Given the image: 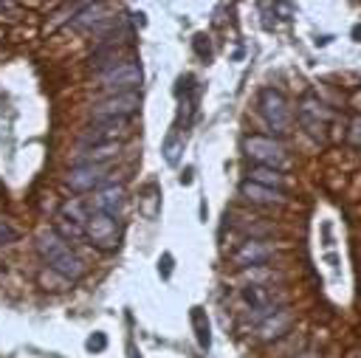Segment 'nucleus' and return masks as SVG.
Instances as JSON below:
<instances>
[{
  "instance_id": "f257e3e1",
  "label": "nucleus",
  "mask_w": 361,
  "mask_h": 358,
  "mask_svg": "<svg viewBox=\"0 0 361 358\" xmlns=\"http://www.w3.org/2000/svg\"><path fill=\"white\" fill-rule=\"evenodd\" d=\"M37 254L45 259V268H51L54 273L65 276L68 282H76V279L85 273L82 257H76V254L71 251V245H68L54 228L37 234Z\"/></svg>"
},
{
  "instance_id": "f03ea898",
  "label": "nucleus",
  "mask_w": 361,
  "mask_h": 358,
  "mask_svg": "<svg viewBox=\"0 0 361 358\" xmlns=\"http://www.w3.org/2000/svg\"><path fill=\"white\" fill-rule=\"evenodd\" d=\"M243 149L251 161H257V166H265V169H288L290 166V158H288V149L279 138H271V135H248L243 141Z\"/></svg>"
},
{
  "instance_id": "7ed1b4c3",
  "label": "nucleus",
  "mask_w": 361,
  "mask_h": 358,
  "mask_svg": "<svg viewBox=\"0 0 361 358\" xmlns=\"http://www.w3.org/2000/svg\"><path fill=\"white\" fill-rule=\"evenodd\" d=\"M141 79H144L141 76V65L133 62V59H124V62H118V65H113V68L99 73V87L110 90V96L113 93H135Z\"/></svg>"
},
{
  "instance_id": "20e7f679",
  "label": "nucleus",
  "mask_w": 361,
  "mask_h": 358,
  "mask_svg": "<svg viewBox=\"0 0 361 358\" xmlns=\"http://www.w3.org/2000/svg\"><path fill=\"white\" fill-rule=\"evenodd\" d=\"M259 113H262L265 124H268L276 135L288 132L290 107H288V99H285L279 90H274V87H262V90H259Z\"/></svg>"
},
{
  "instance_id": "39448f33",
  "label": "nucleus",
  "mask_w": 361,
  "mask_h": 358,
  "mask_svg": "<svg viewBox=\"0 0 361 358\" xmlns=\"http://www.w3.org/2000/svg\"><path fill=\"white\" fill-rule=\"evenodd\" d=\"M138 107H141L138 93H113V96L96 101L90 107V116H93V121H99V118H130Z\"/></svg>"
},
{
  "instance_id": "423d86ee",
  "label": "nucleus",
  "mask_w": 361,
  "mask_h": 358,
  "mask_svg": "<svg viewBox=\"0 0 361 358\" xmlns=\"http://www.w3.org/2000/svg\"><path fill=\"white\" fill-rule=\"evenodd\" d=\"M85 234H87V240H90L96 248L113 251V248L118 245V220H113V217H107V214H102V211L93 209L90 217H87Z\"/></svg>"
},
{
  "instance_id": "0eeeda50",
  "label": "nucleus",
  "mask_w": 361,
  "mask_h": 358,
  "mask_svg": "<svg viewBox=\"0 0 361 358\" xmlns=\"http://www.w3.org/2000/svg\"><path fill=\"white\" fill-rule=\"evenodd\" d=\"M130 118H99L82 132V147H99V144H116V138L127 135Z\"/></svg>"
},
{
  "instance_id": "6e6552de",
  "label": "nucleus",
  "mask_w": 361,
  "mask_h": 358,
  "mask_svg": "<svg viewBox=\"0 0 361 358\" xmlns=\"http://www.w3.org/2000/svg\"><path fill=\"white\" fill-rule=\"evenodd\" d=\"M107 178H110V172L104 163H76L65 175V183L73 192H93V189H102Z\"/></svg>"
},
{
  "instance_id": "1a4fd4ad",
  "label": "nucleus",
  "mask_w": 361,
  "mask_h": 358,
  "mask_svg": "<svg viewBox=\"0 0 361 358\" xmlns=\"http://www.w3.org/2000/svg\"><path fill=\"white\" fill-rule=\"evenodd\" d=\"M333 118V110H327L316 96H305L299 104V124L313 135V138H324V127Z\"/></svg>"
},
{
  "instance_id": "9d476101",
  "label": "nucleus",
  "mask_w": 361,
  "mask_h": 358,
  "mask_svg": "<svg viewBox=\"0 0 361 358\" xmlns=\"http://www.w3.org/2000/svg\"><path fill=\"white\" fill-rule=\"evenodd\" d=\"M293 324V313L290 307H276L268 319H262L257 324V338L259 341H274V338H282Z\"/></svg>"
},
{
  "instance_id": "9b49d317",
  "label": "nucleus",
  "mask_w": 361,
  "mask_h": 358,
  "mask_svg": "<svg viewBox=\"0 0 361 358\" xmlns=\"http://www.w3.org/2000/svg\"><path fill=\"white\" fill-rule=\"evenodd\" d=\"M93 206H96V211H102V214L116 220L124 211V186H118V183L102 186L96 192V197H93Z\"/></svg>"
},
{
  "instance_id": "f8f14e48",
  "label": "nucleus",
  "mask_w": 361,
  "mask_h": 358,
  "mask_svg": "<svg viewBox=\"0 0 361 358\" xmlns=\"http://www.w3.org/2000/svg\"><path fill=\"white\" fill-rule=\"evenodd\" d=\"M274 257V245L271 242H265V240H245L237 251H234V259L240 262V265H262V262H268Z\"/></svg>"
},
{
  "instance_id": "ddd939ff",
  "label": "nucleus",
  "mask_w": 361,
  "mask_h": 358,
  "mask_svg": "<svg viewBox=\"0 0 361 358\" xmlns=\"http://www.w3.org/2000/svg\"><path fill=\"white\" fill-rule=\"evenodd\" d=\"M243 302L251 310H271V307H282V296H274V288L268 285H245L243 288Z\"/></svg>"
},
{
  "instance_id": "4468645a",
  "label": "nucleus",
  "mask_w": 361,
  "mask_h": 358,
  "mask_svg": "<svg viewBox=\"0 0 361 358\" xmlns=\"http://www.w3.org/2000/svg\"><path fill=\"white\" fill-rule=\"evenodd\" d=\"M104 11H107V6H102V3H96V6H79L76 8V14L71 17V25L73 28H93V25H104Z\"/></svg>"
},
{
  "instance_id": "2eb2a0df",
  "label": "nucleus",
  "mask_w": 361,
  "mask_h": 358,
  "mask_svg": "<svg viewBox=\"0 0 361 358\" xmlns=\"http://www.w3.org/2000/svg\"><path fill=\"white\" fill-rule=\"evenodd\" d=\"M240 195L248 197V200H254V203H285V195L282 192L268 189V186H259V183H251V180H245L240 186Z\"/></svg>"
},
{
  "instance_id": "dca6fc26",
  "label": "nucleus",
  "mask_w": 361,
  "mask_h": 358,
  "mask_svg": "<svg viewBox=\"0 0 361 358\" xmlns=\"http://www.w3.org/2000/svg\"><path fill=\"white\" fill-rule=\"evenodd\" d=\"M118 144H99V147H87L85 152H79V163H104L110 158L118 155Z\"/></svg>"
},
{
  "instance_id": "f3484780",
  "label": "nucleus",
  "mask_w": 361,
  "mask_h": 358,
  "mask_svg": "<svg viewBox=\"0 0 361 358\" xmlns=\"http://www.w3.org/2000/svg\"><path fill=\"white\" fill-rule=\"evenodd\" d=\"M90 211H93V209H87V206L82 203V197H71V200L62 203V220H71V223H76V226H82V228L87 226Z\"/></svg>"
},
{
  "instance_id": "a211bd4d",
  "label": "nucleus",
  "mask_w": 361,
  "mask_h": 358,
  "mask_svg": "<svg viewBox=\"0 0 361 358\" xmlns=\"http://www.w3.org/2000/svg\"><path fill=\"white\" fill-rule=\"evenodd\" d=\"M248 180H251V183H259V186H268V189H276V192H282V186H285L282 172L265 169V166H254V169L248 172Z\"/></svg>"
},
{
  "instance_id": "6ab92c4d",
  "label": "nucleus",
  "mask_w": 361,
  "mask_h": 358,
  "mask_svg": "<svg viewBox=\"0 0 361 358\" xmlns=\"http://www.w3.org/2000/svg\"><path fill=\"white\" fill-rule=\"evenodd\" d=\"M192 324H195L197 344H200L203 350H209V344H212V335H209V319H206V313H203L200 307H195V310H192Z\"/></svg>"
},
{
  "instance_id": "aec40b11",
  "label": "nucleus",
  "mask_w": 361,
  "mask_h": 358,
  "mask_svg": "<svg viewBox=\"0 0 361 358\" xmlns=\"http://www.w3.org/2000/svg\"><path fill=\"white\" fill-rule=\"evenodd\" d=\"M65 242H68V237L71 240H79V237H85V228L82 226H76V223H71V220H59L56 223V228H54Z\"/></svg>"
},
{
  "instance_id": "412c9836",
  "label": "nucleus",
  "mask_w": 361,
  "mask_h": 358,
  "mask_svg": "<svg viewBox=\"0 0 361 358\" xmlns=\"http://www.w3.org/2000/svg\"><path fill=\"white\" fill-rule=\"evenodd\" d=\"M39 285H42L45 290H48V288H51V290H62V288L68 285V279H65V276H59V273H54L51 268H45V271L39 273Z\"/></svg>"
},
{
  "instance_id": "4be33fe9",
  "label": "nucleus",
  "mask_w": 361,
  "mask_h": 358,
  "mask_svg": "<svg viewBox=\"0 0 361 358\" xmlns=\"http://www.w3.org/2000/svg\"><path fill=\"white\" fill-rule=\"evenodd\" d=\"M17 240V228L6 220V217H0V245H8V242H14Z\"/></svg>"
},
{
  "instance_id": "5701e85b",
  "label": "nucleus",
  "mask_w": 361,
  "mask_h": 358,
  "mask_svg": "<svg viewBox=\"0 0 361 358\" xmlns=\"http://www.w3.org/2000/svg\"><path fill=\"white\" fill-rule=\"evenodd\" d=\"M90 352H102L104 347H107V335L104 333H93L90 338H87V344H85Z\"/></svg>"
},
{
  "instance_id": "b1692460",
  "label": "nucleus",
  "mask_w": 361,
  "mask_h": 358,
  "mask_svg": "<svg viewBox=\"0 0 361 358\" xmlns=\"http://www.w3.org/2000/svg\"><path fill=\"white\" fill-rule=\"evenodd\" d=\"M164 155H166V161H169V163H175V161H178V138H175V135H169V138L164 141Z\"/></svg>"
},
{
  "instance_id": "393cba45",
  "label": "nucleus",
  "mask_w": 361,
  "mask_h": 358,
  "mask_svg": "<svg viewBox=\"0 0 361 358\" xmlns=\"http://www.w3.org/2000/svg\"><path fill=\"white\" fill-rule=\"evenodd\" d=\"M195 51L200 54V59H209V56H212V48H209V37L197 34V37H195Z\"/></svg>"
},
{
  "instance_id": "a878e982",
  "label": "nucleus",
  "mask_w": 361,
  "mask_h": 358,
  "mask_svg": "<svg viewBox=\"0 0 361 358\" xmlns=\"http://www.w3.org/2000/svg\"><path fill=\"white\" fill-rule=\"evenodd\" d=\"M243 276H245V279H282L279 273H274V271H265V268H259V271H245Z\"/></svg>"
},
{
  "instance_id": "bb28decb",
  "label": "nucleus",
  "mask_w": 361,
  "mask_h": 358,
  "mask_svg": "<svg viewBox=\"0 0 361 358\" xmlns=\"http://www.w3.org/2000/svg\"><path fill=\"white\" fill-rule=\"evenodd\" d=\"M350 144L361 147V116L353 118V124H350Z\"/></svg>"
},
{
  "instance_id": "cd10ccee",
  "label": "nucleus",
  "mask_w": 361,
  "mask_h": 358,
  "mask_svg": "<svg viewBox=\"0 0 361 358\" xmlns=\"http://www.w3.org/2000/svg\"><path fill=\"white\" fill-rule=\"evenodd\" d=\"M158 271H161L164 279H169V273H172V254H164V257L158 259Z\"/></svg>"
},
{
  "instance_id": "c85d7f7f",
  "label": "nucleus",
  "mask_w": 361,
  "mask_h": 358,
  "mask_svg": "<svg viewBox=\"0 0 361 358\" xmlns=\"http://www.w3.org/2000/svg\"><path fill=\"white\" fill-rule=\"evenodd\" d=\"M353 37H355V39H361V25H355V31H353Z\"/></svg>"
},
{
  "instance_id": "c756f323",
  "label": "nucleus",
  "mask_w": 361,
  "mask_h": 358,
  "mask_svg": "<svg viewBox=\"0 0 361 358\" xmlns=\"http://www.w3.org/2000/svg\"><path fill=\"white\" fill-rule=\"evenodd\" d=\"M296 358H316L313 352H302V355H296Z\"/></svg>"
},
{
  "instance_id": "7c9ffc66",
  "label": "nucleus",
  "mask_w": 361,
  "mask_h": 358,
  "mask_svg": "<svg viewBox=\"0 0 361 358\" xmlns=\"http://www.w3.org/2000/svg\"><path fill=\"white\" fill-rule=\"evenodd\" d=\"M0 8H3V3H0Z\"/></svg>"
}]
</instances>
